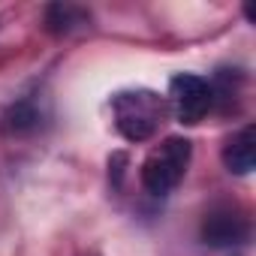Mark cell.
Masks as SVG:
<instances>
[{"mask_svg":"<svg viewBox=\"0 0 256 256\" xmlns=\"http://www.w3.org/2000/svg\"><path fill=\"white\" fill-rule=\"evenodd\" d=\"M190 157H193V145L190 139H181V136H169L163 139L142 163V187L151 193V196H166L172 193L181 178L187 175V166H190Z\"/></svg>","mask_w":256,"mask_h":256,"instance_id":"2","label":"cell"},{"mask_svg":"<svg viewBox=\"0 0 256 256\" xmlns=\"http://www.w3.org/2000/svg\"><path fill=\"white\" fill-rule=\"evenodd\" d=\"M247 238H250V220L244 217L241 208L217 205L202 220V241L211 247H232V244H244Z\"/></svg>","mask_w":256,"mask_h":256,"instance_id":"4","label":"cell"},{"mask_svg":"<svg viewBox=\"0 0 256 256\" xmlns=\"http://www.w3.org/2000/svg\"><path fill=\"white\" fill-rule=\"evenodd\" d=\"M256 163V130L247 124L223 145V166L235 175H247Z\"/></svg>","mask_w":256,"mask_h":256,"instance_id":"6","label":"cell"},{"mask_svg":"<svg viewBox=\"0 0 256 256\" xmlns=\"http://www.w3.org/2000/svg\"><path fill=\"white\" fill-rule=\"evenodd\" d=\"M166 106L175 112V118H178L181 124L193 126V124H199V120L211 112V106H214V100H211V84H208L202 76L178 72V76H172V82H169Z\"/></svg>","mask_w":256,"mask_h":256,"instance_id":"3","label":"cell"},{"mask_svg":"<svg viewBox=\"0 0 256 256\" xmlns=\"http://www.w3.org/2000/svg\"><path fill=\"white\" fill-rule=\"evenodd\" d=\"M88 18H90V16H88L84 10L70 6V4H52V6L46 10V28H48L52 34H70V30L88 24Z\"/></svg>","mask_w":256,"mask_h":256,"instance_id":"7","label":"cell"},{"mask_svg":"<svg viewBox=\"0 0 256 256\" xmlns=\"http://www.w3.org/2000/svg\"><path fill=\"white\" fill-rule=\"evenodd\" d=\"M166 112H169L166 96L148 88L120 90L112 96V118H114L118 133L126 142H148L166 120Z\"/></svg>","mask_w":256,"mask_h":256,"instance_id":"1","label":"cell"},{"mask_svg":"<svg viewBox=\"0 0 256 256\" xmlns=\"http://www.w3.org/2000/svg\"><path fill=\"white\" fill-rule=\"evenodd\" d=\"M46 120V106L42 100L36 96H22L16 100L6 112H4V120H0V130L6 136H30L36 133Z\"/></svg>","mask_w":256,"mask_h":256,"instance_id":"5","label":"cell"}]
</instances>
